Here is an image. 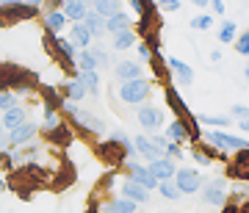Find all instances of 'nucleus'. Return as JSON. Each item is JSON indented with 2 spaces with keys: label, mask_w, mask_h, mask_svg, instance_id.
Returning a JSON list of instances; mask_svg holds the SVG:
<instances>
[{
  "label": "nucleus",
  "mask_w": 249,
  "mask_h": 213,
  "mask_svg": "<svg viewBox=\"0 0 249 213\" xmlns=\"http://www.w3.org/2000/svg\"><path fill=\"white\" fill-rule=\"evenodd\" d=\"M227 194H232L235 199H241V196L247 199V178H241V180H238V183H235L232 188H227Z\"/></svg>",
  "instance_id": "obj_40"
},
{
  "label": "nucleus",
  "mask_w": 249,
  "mask_h": 213,
  "mask_svg": "<svg viewBox=\"0 0 249 213\" xmlns=\"http://www.w3.org/2000/svg\"><path fill=\"white\" fill-rule=\"evenodd\" d=\"M45 139H47V144H53V147H58V144H61V147H67V144L72 142V130L61 122L58 127H53L50 133H45Z\"/></svg>",
  "instance_id": "obj_26"
},
{
  "label": "nucleus",
  "mask_w": 249,
  "mask_h": 213,
  "mask_svg": "<svg viewBox=\"0 0 249 213\" xmlns=\"http://www.w3.org/2000/svg\"><path fill=\"white\" fill-rule=\"evenodd\" d=\"M232 45H235V53L247 58V55H249V34H247V31H244V34H235Z\"/></svg>",
  "instance_id": "obj_34"
},
{
  "label": "nucleus",
  "mask_w": 249,
  "mask_h": 213,
  "mask_svg": "<svg viewBox=\"0 0 249 213\" xmlns=\"http://www.w3.org/2000/svg\"><path fill=\"white\" fill-rule=\"evenodd\" d=\"M227 188H230V183L224 178H213V180H208V183H202V199L208 205H213V208H222L227 199H230V194H227Z\"/></svg>",
  "instance_id": "obj_5"
},
{
  "label": "nucleus",
  "mask_w": 249,
  "mask_h": 213,
  "mask_svg": "<svg viewBox=\"0 0 249 213\" xmlns=\"http://www.w3.org/2000/svg\"><path fill=\"white\" fill-rule=\"evenodd\" d=\"M83 3H86V9H91V3H94V0H83Z\"/></svg>",
  "instance_id": "obj_52"
},
{
  "label": "nucleus",
  "mask_w": 249,
  "mask_h": 213,
  "mask_svg": "<svg viewBox=\"0 0 249 213\" xmlns=\"http://www.w3.org/2000/svg\"><path fill=\"white\" fill-rule=\"evenodd\" d=\"M163 158H172V160H180L183 158V150H180V144L169 142L166 147H163Z\"/></svg>",
  "instance_id": "obj_39"
},
{
  "label": "nucleus",
  "mask_w": 249,
  "mask_h": 213,
  "mask_svg": "<svg viewBox=\"0 0 249 213\" xmlns=\"http://www.w3.org/2000/svg\"><path fill=\"white\" fill-rule=\"evenodd\" d=\"M19 100L14 97V91H9V89H0V114L3 111H9V108H14Z\"/></svg>",
  "instance_id": "obj_36"
},
{
  "label": "nucleus",
  "mask_w": 249,
  "mask_h": 213,
  "mask_svg": "<svg viewBox=\"0 0 249 213\" xmlns=\"http://www.w3.org/2000/svg\"><path fill=\"white\" fill-rule=\"evenodd\" d=\"M28 6H34V9H42V0H25Z\"/></svg>",
  "instance_id": "obj_49"
},
{
  "label": "nucleus",
  "mask_w": 249,
  "mask_h": 213,
  "mask_svg": "<svg viewBox=\"0 0 249 213\" xmlns=\"http://www.w3.org/2000/svg\"><path fill=\"white\" fill-rule=\"evenodd\" d=\"M208 6L213 9V14H224V0H208Z\"/></svg>",
  "instance_id": "obj_44"
},
{
  "label": "nucleus",
  "mask_w": 249,
  "mask_h": 213,
  "mask_svg": "<svg viewBox=\"0 0 249 213\" xmlns=\"http://www.w3.org/2000/svg\"><path fill=\"white\" fill-rule=\"evenodd\" d=\"M188 25L194 28V31H208V28L213 25V17H211V14H196V17H191Z\"/></svg>",
  "instance_id": "obj_35"
},
{
  "label": "nucleus",
  "mask_w": 249,
  "mask_h": 213,
  "mask_svg": "<svg viewBox=\"0 0 249 213\" xmlns=\"http://www.w3.org/2000/svg\"><path fill=\"white\" fill-rule=\"evenodd\" d=\"M147 169L152 172V178L160 183V180H172V178H175V169H178V163H175L172 158H163V155H160V158L150 160V163H147Z\"/></svg>",
  "instance_id": "obj_14"
},
{
  "label": "nucleus",
  "mask_w": 249,
  "mask_h": 213,
  "mask_svg": "<svg viewBox=\"0 0 249 213\" xmlns=\"http://www.w3.org/2000/svg\"><path fill=\"white\" fill-rule=\"evenodd\" d=\"M61 11H64V17H67V22H80V19L86 17V3L83 0H72V3H64L61 6Z\"/></svg>",
  "instance_id": "obj_25"
},
{
  "label": "nucleus",
  "mask_w": 249,
  "mask_h": 213,
  "mask_svg": "<svg viewBox=\"0 0 249 213\" xmlns=\"http://www.w3.org/2000/svg\"><path fill=\"white\" fill-rule=\"evenodd\" d=\"M61 97L70 100V103H80V100H86V89H83V83L78 78H70L61 86Z\"/></svg>",
  "instance_id": "obj_23"
},
{
  "label": "nucleus",
  "mask_w": 249,
  "mask_h": 213,
  "mask_svg": "<svg viewBox=\"0 0 249 213\" xmlns=\"http://www.w3.org/2000/svg\"><path fill=\"white\" fill-rule=\"evenodd\" d=\"M114 78L122 83V80H133L142 78V64L133 61V58H122V61L114 64Z\"/></svg>",
  "instance_id": "obj_16"
},
{
  "label": "nucleus",
  "mask_w": 249,
  "mask_h": 213,
  "mask_svg": "<svg viewBox=\"0 0 249 213\" xmlns=\"http://www.w3.org/2000/svg\"><path fill=\"white\" fill-rule=\"evenodd\" d=\"M211 61L219 64V61H222V53H219V50H213V53H211Z\"/></svg>",
  "instance_id": "obj_48"
},
{
  "label": "nucleus",
  "mask_w": 249,
  "mask_h": 213,
  "mask_svg": "<svg viewBox=\"0 0 249 213\" xmlns=\"http://www.w3.org/2000/svg\"><path fill=\"white\" fill-rule=\"evenodd\" d=\"M42 6H45V9H61L64 0H42Z\"/></svg>",
  "instance_id": "obj_46"
},
{
  "label": "nucleus",
  "mask_w": 249,
  "mask_h": 213,
  "mask_svg": "<svg viewBox=\"0 0 249 213\" xmlns=\"http://www.w3.org/2000/svg\"><path fill=\"white\" fill-rule=\"evenodd\" d=\"M122 169H124V178L130 180V183H139L147 191H152V188L158 186V180L152 178V172L144 163H139V160H122Z\"/></svg>",
  "instance_id": "obj_6"
},
{
  "label": "nucleus",
  "mask_w": 249,
  "mask_h": 213,
  "mask_svg": "<svg viewBox=\"0 0 249 213\" xmlns=\"http://www.w3.org/2000/svg\"><path fill=\"white\" fill-rule=\"evenodd\" d=\"M172 183L178 186L180 194H196L199 188H202L205 178L199 175V169H175V178Z\"/></svg>",
  "instance_id": "obj_7"
},
{
  "label": "nucleus",
  "mask_w": 249,
  "mask_h": 213,
  "mask_svg": "<svg viewBox=\"0 0 249 213\" xmlns=\"http://www.w3.org/2000/svg\"><path fill=\"white\" fill-rule=\"evenodd\" d=\"M58 124H61L58 111H55V108H45V119H42V124H39V130H42V133H50V130L58 127Z\"/></svg>",
  "instance_id": "obj_32"
},
{
  "label": "nucleus",
  "mask_w": 249,
  "mask_h": 213,
  "mask_svg": "<svg viewBox=\"0 0 249 213\" xmlns=\"http://www.w3.org/2000/svg\"><path fill=\"white\" fill-rule=\"evenodd\" d=\"M9 147H11V142H9V130H6V127L0 124V152H6Z\"/></svg>",
  "instance_id": "obj_43"
},
{
  "label": "nucleus",
  "mask_w": 249,
  "mask_h": 213,
  "mask_svg": "<svg viewBox=\"0 0 249 213\" xmlns=\"http://www.w3.org/2000/svg\"><path fill=\"white\" fill-rule=\"evenodd\" d=\"M119 196H124V199H130V202H136V205H147L150 202V191L142 188L139 183H130L127 178H124L122 186H119Z\"/></svg>",
  "instance_id": "obj_13"
},
{
  "label": "nucleus",
  "mask_w": 249,
  "mask_h": 213,
  "mask_svg": "<svg viewBox=\"0 0 249 213\" xmlns=\"http://www.w3.org/2000/svg\"><path fill=\"white\" fill-rule=\"evenodd\" d=\"M19 3H25V0H0V6H19Z\"/></svg>",
  "instance_id": "obj_47"
},
{
  "label": "nucleus",
  "mask_w": 249,
  "mask_h": 213,
  "mask_svg": "<svg viewBox=\"0 0 249 213\" xmlns=\"http://www.w3.org/2000/svg\"><path fill=\"white\" fill-rule=\"evenodd\" d=\"M196 122H202V124H211L213 130H219V127H227L230 124V116H213V114H199L194 116Z\"/></svg>",
  "instance_id": "obj_33"
},
{
  "label": "nucleus",
  "mask_w": 249,
  "mask_h": 213,
  "mask_svg": "<svg viewBox=\"0 0 249 213\" xmlns=\"http://www.w3.org/2000/svg\"><path fill=\"white\" fill-rule=\"evenodd\" d=\"M80 22H83V25H86V31H89L91 34V39H100V36L106 34V19L100 17L97 11H86V17L80 19Z\"/></svg>",
  "instance_id": "obj_24"
},
{
  "label": "nucleus",
  "mask_w": 249,
  "mask_h": 213,
  "mask_svg": "<svg viewBox=\"0 0 249 213\" xmlns=\"http://www.w3.org/2000/svg\"><path fill=\"white\" fill-rule=\"evenodd\" d=\"M53 47L58 58H64V64H75V55H78V47L72 45L70 39H64V36H53Z\"/></svg>",
  "instance_id": "obj_22"
},
{
  "label": "nucleus",
  "mask_w": 249,
  "mask_h": 213,
  "mask_svg": "<svg viewBox=\"0 0 249 213\" xmlns=\"http://www.w3.org/2000/svg\"><path fill=\"white\" fill-rule=\"evenodd\" d=\"M139 42V36H136L133 28H127V31H119V34H111V47H114L116 53H122V50H130L136 47Z\"/></svg>",
  "instance_id": "obj_20"
},
{
  "label": "nucleus",
  "mask_w": 249,
  "mask_h": 213,
  "mask_svg": "<svg viewBox=\"0 0 249 213\" xmlns=\"http://www.w3.org/2000/svg\"><path fill=\"white\" fill-rule=\"evenodd\" d=\"M61 111L72 119L75 127H80V130H86V133H91V136H106L108 127H106V122H103L97 114H91V111H86V108L75 106V103H70V100H64L61 103Z\"/></svg>",
  "instance_id": "obj_1"
},
{
  "label": "nucleus",
  "mask_w": 249,
  "mask_h": 213,
  "mask_svg": "<svg viewBox=\"0 0 249 213\" xmlns=\"http://www.w3.org/2000/svg\"><path fill=\"white\" fill-rule=\"evenodd\" d=\"M89 53L94 55V61H97V70H100V67H111L108 50H103V47H89Z\"/></svg>",
  "instance_id": "obj_38"
},
{
  "label": "nucleus",
  "mask_w": 249,
  "mask_h": 213,
  "mask_svg": "<svg viewBox=\"0 0 249 213\" xmlns=\"http://www.w3.org/2000/svg\"><path fill=\"white\" fill-rule=\"evenodd\" d=\"M205 142L211 144L216 152H222V155H235V152H244L249 150V144L244 136H230V133H224V130H208L205 133Z\"/></svg>",
  "instance_id": "obj_2"
},
{
  "label": "nucleus",
  "mask_w": 249,
  "mask_h": 213,
  "mask_svg": "<svg viewBox=\"0 0 249 213\" xmlns=\"http://www.w3.org/2000/svg\"><path fill=\"white\" fill-rule=\"evenodd\" d=\"M136 208L139 205L130 202V199H124V196H108V199H103V205H100L97 211L100 213H136Z\"/></svg>",
  "instance_id": "obj_15"
},
{
  "label": "nucleus",
  "mask_w": 249,
  "mask_h": 213,
  "mask_svg": "<svg viewBox=\"0 0 249 213\" xmlns=\"http://www.w3.org/2000/svg\"><path fill=\"white\" fill-rule=\"evenodd\" d=\"M39 17H42L45 31L47 34H53V36H58L64 28H67V17H64L61 9H45V11H39Z\"/></svg>",
  "instance_id": "obj_12"
},
{
  "label": "nucleus",
  "mask_w": 249,
  "mask_h": 213,
  "mask_svg": "<svg viewBox=\"0 0 249 213\" xmlns=\"http://www.w3.org/2000/svg\"><path fill=\"white\" fill-rule=\"evenodd\" d=\"M235 127H238L241 133H244V139H247V130H249V119H247V116H244V119H238V122H235Z\"/></svg>",
  "instance_id": "obj_45"
},
{
  "label": "nucleus",
  "mask_w": 249,
  "mask_h": 213,
  "mask_svg": "<svg viewBox=\"0 0 249 213\" xmlns=\"http://www.w3.org/2000/svg\"><path fill=\"white\" fill-rule=\"evenodd\" d=\"M133 28V17L124 14V11H116L111 17H106V34H119V31H127Z\"/></svg>",
  "instance_id": "obj_21"
},
{
  "label": "nucleus",
  "mask_w": 249,
  "mask_h": 213,
  "mask_svg": "<svg viewBox=\"0 0 249 213\" xmlns=\"http://www.w3.org/2000/svg\"><path fill=\"white\" fill-rule=\"evenodd\" d=\"M91 11H97L100 17L106 19L111 14H116V11H122V0H94L91 3Z\"/></svg>",
  "instance_id": "obj_28"
},
{
  "label": "nucleus",
  "mask_w": 249,
  "mask_h": 213,
  "mask_svg": "<svg viewBox=\"0 0 249 213\" xmlns=\"http://www.w3.org/2000/svg\"><path fill=\"white\" fill-rule=\"evenodd\" d=\"M163 64H166L169 72L178 78V83H183V86H191V83H194V70H191L186 61H180L175 55H163Z\"/></svg>",
  "instance_id": "obj_11"
},
{
  "label": "nucleus",
  "mask_w": 249,
  "mask_h": 213,
  "mask_svg": "<svg viewBox=\"0 0 249 213\" xmlns=\"http://www.w3.org/2000/svg\"><path fill=\"white\" fill-rule=\"evenodd\" d=\"M67 39H70V42H72L75 47H78V50H89L91 42H94V39H91V34L86 31V25H83V22H72V31H70V36H67Z\"/></svg>",
  "instance_id": "obj_19"
},
{
  "label": "nucleus",
  "mask_w": 249,
  "mask_h": 213,
  "mask_svg": "<svg viewBox=\"0 0 249 213\" xmlns=\"http://www.w3.org/2000/svg\"><path fill=\"white\" fill-rule=\"evenodd\" d=\"M75 64H78V72H97V61H94V55L89 50H78Z\"/></svg>",
  "instance_id": "obj_29"
},
{
  "label": "nucleus",
  "mask_w": 249,
  "mask_h": 213,
  "mask_svg": "<svg viewBox=\"0 0 249 213\" xmlns=\"http://www.w3.org/2000/svg\"><path fill=\"white\" fill-rule=\"evenodd\" d=\"M191 3H194V6H199V9H205V6H208V0H191Z\"/></svg>",
  "instance_id": "obj_51"
},
{
  "label": "nucleus",
  "mask_w": 249,
  "mask_h": 213,
  "mask_svg": "<svg viewBox=\"0 0 249 213\" xmlns=\"http://www.w3.org/2000/svg\"><path fill=\"white\" fill-rule=\"evenodd\" d=\"M163 136H166V142H175V144H183L188 139L199 142L196 136H191V124L186 119H172L169 124H163Z\"/></svg>",
  "instance_id": "obj_10"
},
{
  "label": "nucleus",
  "mask_w": 249,
  "mask_h": 213,
  "mask_svg": "<svg viewBox=\"0 0 249 213\" xmlns=\"http://www.w3.org/2000/svg\"><path fill=\"white\" fill-rule=\"evenodd\" d=\"M230 116H235V119H244V116H247V103H235V106L230 108Z\"/></svg>",
  "instance_id": "obj_42"
},
{
  "label": "nucleus",
  "mask_w": 249,
  "mask_h": 213,
  "mask_svg": "<svg viewBox=\"0 0 249 213\" xmlns=\"http://www.w3.org/2000/svg\"><path fill=\"white\" fill-rule=\"evenodd\" d=\"M136 119L142 124L144 136H152V133H160L163 130V108L152 106V103H142V106H136Z\"/></svg>",
  "instance_id": "obj_4"
},
{
  "label": "nucleus",
  "mask_w": 249,
  "mask_h": 213,
  "mask_svg": "<svg viewBox=\"0 0 249 213\" xmlns=\"http://www.w3.org/2000/svg\"><path fill=\"white\" fill-rule=\"evenodd\" d=\"M75 78L83 83V89H86V97H97L100 94V72H78Z\"/></svg>",
  "instance_id": "obj_27"
},
{
  "label": "nucleus",
  "mask_w": 249,
  "mask_h": 213,
  "mask_svg": "<svg viewBox=\"0 0 249 213\" xmlns=\"http://www.w3.org/2000/svg\"><path fill=\"white\" fill-rule=\"evenodd\" d=\"M150 94H152V83L147 78H133L119 83V100L127 103V106H142V103H147Z\"/></svg>",
  "instance_id": "obj_3"
},
{
  "label": "nucleus",
  "mask_w": 249,
  "mask_h": 213,
  "mask_svg": "<svg viewBox=\"0 0 249 213\" xmlns=\"http://www.w3.org/2000/svg\"><path fill=\"white\" fill-rule=\"evenodd\" d=\"M130 144H133V150H136V155H139V158H144V160H155V158H160V152L155 150V147H152L150 136L139 133V136H133V139H130Z\"/></svg>",
  "instance_id": "obj_18"
},
{
  "label": "nucleus",
  "mask_w": 249,
  "mask_h": 213,
  "mask_svg": "<svg viewBox=\"0 0 249 213\" xmlns=\"http://www.w3.org/2000/svg\"><path fill=\"white\" fill-rule=\"evenodd\" d=\"M6 188H9V183H6V180L0 178V194H6Z\"/></svg>",
  "instance_id": "obj_50"
},
{
  "label": "nucleus",
  "mask_w": 249,
  "mask_h": 213,
  "mask_svg": "<svg viewBox=\"0 0 249 213\" xmlns=\"http://www.w3.org/2000/svg\"><path fill=\"white\" fill-rule=\"evenodd\" d=\"M64 3H72V0H64Z\"/></svg>",
  "instance_id": "obj_54"
},
{
  "label": "nucleus",
  "mask_w": 249,
  "mask_h": 213,
  "mask_svg": "<svg viewBox=\"0 0 249 213\" xmlns=\"http://www.w3.org/2000/svg\"><path fill=\"white\" fill-rule=\"evenodd\" d=\"M34 17H39V9L28 6V3H19V6H0V25H14V22L34 19Z\"/></svg>",
  "instance_id": "obj_8"
},
{
  "label": "nucleus",
  "mask_w": 249,
  "mask_h": 213,
  "mask_svg": "<svg viewBox=\"0 0 249 213\" xmlns=\"http://www.w3.org/2000/svg\"><path fill=\"white\" fill-rule=\"evenodd\" d=\"M155 3H158V9L160 11H180V0H155Z\"/></svg>",
  "instance_id": "obj_41"
},
{
  "label": "nucleus",
  "mask_w": 249,
  "mask_h": 213,
  "mask_svg": "<svg viewBox=\"0 0 249 213\" xmlns=\"http://www.w3.org/2000/svg\"><path fill=\"white\" fill-rule=\"evenodd\" d=\"M28 119V108L22 106V103H17L14 108H9V111H3L0 114V124L6 127V130H14L17 124H22Z\"/></svg>",
  "instance_id": "obj_17"
},
{
  "label": "nucleus",
  "mask_w": 249,
  "mask_h": 213,
  "mask_svg": "<svg viewBox=\"0 0 249 213\" xmlns=\"http://www.w3.org/2000/svg\"><path fill=\"white\" fill-rule=\"evenodd\" d=\"M136 53H139V64L152 61V45H147V42H136Z\"/></svg>",
  "instance_id": "obj_37"
},
{
  "label": "nucleus",
  "mask_w": 249,
  "mask_h": 213,
  "mask_svg": "<svg viewBox=\"0 0 249 213\" xmlns=\"http://www.w3.org/2000/svg\"><path fill=\"white\" fill-rule=\"evenodd\" d=\"M86 213H100V211H97V208H89V211H86Z\"/></svg>",
  "instance_id": "obj_53"
},
{
  "label": "nucleus",
  "mask_w": 249,
  "mask_h": 213,
  "mask_svg": "<svg viewBox=\"0 0 249 213\" xmlns=\"http://www.w3.org/2000/svg\"><path fill=\"white\" fill-rule=\"evenodd\" d=\"M235 34H238V25H235L232 19H224L222 28H219V36H216V39H219L222 45H230L232 39H235Z\"/></svg>",
  "instance_id": "obj_31"
},
{
  "label": "nucleus",
  "mask_w": 249,
  "mask_h": 213,
  "mask_svg": "<svg viewBox=\"0 0 249 213\" xmlns=\"http://www.w3.org/2000/svg\"><path fill=\"white\" fill-rule=\"evenodd\" d=\"M155 188H158V194L163 196V199H169V202H178L180 196H183V194L178 191V186L172 183V180H160V183H158Z\"/></svg>",
  "instance_id": "obj_30"
},
{
  "label": "nucleus",
  "mask_w": 249,
  "mask_h": 213,
  "mask_svg": "<svg viewBox=\"0 0 249 213\" xmlns=\"http://www.w3.org/2000/svg\"><path fill=\"white\" fill-rule=\"evenodd\" d=\"M36 136H39V124L25 119V122L17 124L14 130H9V142H11V147H25V144L34 142Z\"/></svg>",
  "instance_id": "obj_9"
}]
</instances>
